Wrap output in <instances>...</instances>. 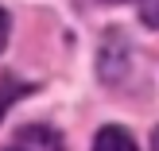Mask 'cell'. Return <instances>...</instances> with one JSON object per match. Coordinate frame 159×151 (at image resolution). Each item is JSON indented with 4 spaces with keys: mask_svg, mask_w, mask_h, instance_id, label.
<instances>
[{
    "mask_svg": "<svg viewBox=\"0 0 159 151\" xmlns=\"http://www.w3.org/2000/svg\"><path fill=\"white\" fill-rule=\"evenodd\" d=\"M8 151H66L62 136L47 124H31V128H20L16 140L8 144Z\"/></svg>",
    "mask_w": 159,
    "mask_h": 151,
    "instance_id": "6da1fadb",
    "label": "cell"
},
{
    "mask_svg": "<svg viewBox=\"0 0 159 151\" xmlns=\"http://www.w3.org/2000/svg\"><path fill=\"white\" fill-rule=\"evenodd\" d=\"M93 151H140V147H136V140L128 136V128H116V124H109V128H101V132H97Z\"/></svg>",
    "mask_w": 159,
    "mask_h": 151,
    "instance_id": "7a4b0ae2",
    "label": "cell"
},
{
    "mask_svg": "<svg viewBox=\"0 0 159 151\" xmlns=\"http://www.w3.org/2000/svg\"><path fill=\"white\" fill-rule=\"evenodd\" d=\"M27 85H20V82H12V78H4V85H0V116H4V109L16 101V93H23Z\"/></svg>",
    "mask_w": 159,
    "mask_h": 151,
    "instance_id": "3957f363",
    "label": "cell"
},
{
    "mask_svg": "<svg viewBox=\"0 0 159 151\" xmlns=\"http://www.w3.org/2000/svg\"><path fill=\"white\" fill-rule=\"evenodd\" d=\"M140 20L148 27H159V0H140Z\"/></svg>",
    "mask_w": 159,
    "mask_h": 151,
    "instance_id": "277c9868",
    "label": "cell"
},
{
    "mask_svg": "<svg viewBox=\"0 0 159 151\" xmlns=\"http://www.w3.org/2000/svg\"><path fill=\"white\" fill-rule=\"evenodd\" d=\"M4 43H8V12L0 8V51H4Z\"/></svg>",
    "mask_w": 159,
    "mask_h": 151,
    "instance_id": "5b68a950",
    "label": "cell"
},
{
    "mask_svg": "<svg viewBox=\"0 0 159 151\" xmlns=\"http://www.w3.org/2000/svg\"><path fill=\"white\" fill-rule=\"evenodd\" d=\"M152 151H159V128L152 132Z\"/></svg>",
    "mask_w": 159,
    "mask_h": 151,
    "instance_id": "8992f818",
    "label": "cell"
},
{
    "mask_svg": "<svg viewBox=\"0 0 159 151\" xmlns=\"http://www.w3.org/2000/svg\"><path fill=\"white\" fill-rule=\"evenodd\" d=\"M113 4H116V0H113Z\"/></svg>",
    "mask_w": 159,
    "mask_h": 151,
    "instance_id": "52a82bcc",
    "label": "cell"
}]
</instances>
